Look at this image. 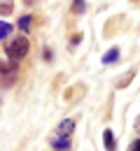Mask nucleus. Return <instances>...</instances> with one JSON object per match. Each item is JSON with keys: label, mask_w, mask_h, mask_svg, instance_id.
Instances as JSON below:
<instances>
[{"label": "nucleus", "mask_w": 140, "mask_h": 151, "mask_svg": "<svg viewBox=\"0 0 140 151\" xmlns=\"http://www.w3.org/2000/svg\"><path fill=\"white\" fill-rule=\"evenodd\" d=\"M117 60H119V49H117V47H112L105 56L100 58V63H103V65H110V63H117Z\"/></svg>", "instance_id": "7"}, {"label": "nucleus", "mask_w": 140, "mask_h": 151, "mask_svg": "<svg viewBox=\"0 0 140 151\" xmlns=\"http://www.w3.org/2000/svg\"><path fill=\"white\" fill-rule=\"evenodd\" d=\"M12 30H14V28H12V23H7V21L0 19V40L9 37V35H12Z\"/></svg>", "instance_id": "11"}, {"label": "nucleus", "mask_w": 140, "mask_h": 151, "mask_svg": "<svg viewBox=\"0 0 140 151\" xmlns=\"http://www.w3.org/2000/svg\"><path fill=\"white\" fill-rule=\"evenodd\" d=\"M103 144H105V151H115L117 149V139H115V135H112L110 128L103 130Z\"/></svg>", "instance_id": "5"}, {"label": "nucleus", "mask_w": 140, "mask_h": 151, "mask_svg": "<svg viewBox=\"0 0 140 151\" xmlns=\"http://www.w3.org/2000/svg\"><path fill=\"white\" fill-rule=\"evenodd\" d=\"M12 72H19V63H14V60H0V77L5 75H12Z\"/></svg>", "instance_id": "4"}, {"label": "nucleus", "mask_w": 140, "mask_h": 151, "mask_svg": "<svg viewBox=\"0 0 140 151\" xmlns=\"http://www.w3.org/2000/svg\"><path fill=\"white\" fill-rule=\"evenodd\" d=\"M133 130H136V132H138V135H140V116H138V119H136V121H133Z\"/></svg>", "instance_id": "15"}, {"label": "nucleus", "mask_w": 140, "mask_h": 151, "mask_svg": "<svg viewBox=\"0 0 140 151\" xmlns=\"http://www.w3.org/2000/svg\"><path fill=\"white\" fill-rule=\"evenodd\" d=\"M80 40H82L80 33H77V35H73V40H70V49H73V47H77V44H80Z\"/></svg>", "instance_id": "13"}, {"label": "nucleus", "mask_w": 140, "mask_h": 151, "mask_svg": "<svg viewBox=\"0 0 140 151\" xmlns=\"http://www.w3.org/2000/svg\"><path fill=\"white\" fill-rule=\"evenodd\" d=\"M42 54H44V60H47V63H52L54 54H52V49H49V47H44V51H42Z\"/></svg>", "instance_id": "12"}, {"label": "nucleus", "mask_w": 140, "mask_h": 151, "mask_svg": "<svg viewBox=\"0 0 140 151\" xmlns=\"http://www.w3.org/2000/svg\"><path fill=\"white\" fill-rule=\"evenodd\" d=\"M75 128H77V121H75V119H63L59 126H56V135H65V137H70Z\"/></svg>", "instance_id": "2"}, {"label": "nucleus", "mask_w": 140, "mask_h": 151, "mask_svg": "<svg viewBox=\"0 0 140 151\" xmlns=\"http://www.w3.org/2000/svg\"><path fill=\"white\" fill-rule=\"evenodd\" d=\"M52 149H54V151H68V149H70V137L56 135V137L52 139Z\"/></svg>", "instance_id": "3"}, {"label": "nucleus", "mask_w": 140, "mask_h": 151, "mask_svg": "<svg viewBox=\"0 0 140 151\" xmlns=\"http://www.w3.org/2000/svg\"><path fill=\"white\" fill-rule=\"evenodd\" d=\"M30 26H33V17H30V14H23V17H19V21H17V28H19L23 35L30 30Z\"/></svg>", "instance_id": "6"}, {"label": "nucleus", "mask_w": 140, "mask_h": 151, "mask_svg": "<svg viewBox=\"0 0 140 151\" xmlns=\"http://www.w3.org/2000/svg\"><path fill=\"white\" fill-rule=\"evenodd\" d=\"M128 151H140V139L131 142V144H128Z\"/></svg>", "instance_id": "14"}, {"label": "nucleus", "mask_w": 140, "mask_h": 151, "mask_svg": "<svg viewBox=\"0 0 140 151\" xmlns=\"http://www.w3.org/2000/svg\"><path fill=\"white\" fill-rule=\"evenodd\" d=\"M23 2H26V5H30V2H33V0H23Z\"/></svg>", "instance_id": "16"}, {"label": "nucleus", "mask_w": 140, "mask_h": 151, "mask_svg": "<svg viewBox=\"0 0 140 151\" xmlns=\"http://www.w3.org/2000/svg\"><path fill=\"white\" fill-rule=\"evenodd\" d=\"M28 51H30V42H28V37H23V35L9 40L5 44V56L9 58V60H14V63H21L23 58L28 56Z\"/></svg>", "instance_id": "1"}, {"label": "nucleus", "mask_w": 140, "mask_h": 151, "mask_svg": "<svg viewBox=\"0 0 140 151\" xmlns=\"http://www.w3.org/2000/svg\"><path fill=\"white\" fill-rule=\"evenodd\" d=\"M70 9H73V14H84L86 12V0H73Z\"/></svg>", "instance_id": "10"}, {"label": "nucleus", "mask_w": 140, "mask_h": 151, "mask_svg": "<svg viewBox=\"0 0 140 151\" xmlns=\"http://www.w3.org/2000/svg\"><path fill=\"white\" fill-rule=\"evenodd\" d=\"M14 12V0H0V17H9Z\"/></svg>", "instance_id": "8"}, {"label": "nucleus", "mask_w": 140, "mask_h": 151, "mask_svg": "<svg viewBox=\"0 0 140 151\" xmlns=\"http://www.w3.org/2000/svg\"><path fill=\"white\" fill-rule=\"evenodd\" d=\"M133 77H136V70H128V72H124L121 79H117V88H124V86H128V81H133Z\"/></svg>", "instance_id": "9"}]
</instances>
